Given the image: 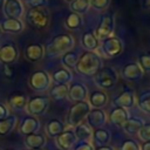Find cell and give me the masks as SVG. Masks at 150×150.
Here are the masks:
<instances>
[{"mask_svg": "<svg viewBox=\"0 0 150 150\" xmlns=\"http://www.w3.org/2000/svg\"><path fill=\"white\" fill-rule=\"evenodd\" d=\"M95 150H115V148L114 146H111V145H102V146H97Z\"/></svg>", "mask_w": 150, "mask_h": 150, "instance_id": "cell-44", "label": "cell"}, {"mask_svg": "<svg viewBox=\"0 0 150 150\" xmlns=\"http://www.w3.org/2000/svg\"><path fill=\"white\" fill-rule=\"evenodd\" d=\"M27 101H28V97L23 93H19V91L12 93L7 98L8 104L12 107V109H14L16 111L25 110L26 105H27Z\"/></svg>", "mask_w": 150, "mask_h": 150, "instance_id": "cell-22", "label": "cell"}, {"mask_svg": "<svg viewBox=\"0 0 150 150\" xmlns=\"http://www.w3.org/2000/svg\"><path fill=\"white\" fill-rule=\"evenodd\" d=\"M74 134L77 141L90 142L93 136V128H90V125L87 122H81L80 124L74 127Z\"/></svg>", "mask_w": 150, "mask_h": 150, "instance_id": "cell-26", "label": "cell"}, {"mask_svg": "<svg viewBox=\"0 0 150 150\" xmlns=\"http://www.w3.org/2000/svg\"><path fill=\"white\" fill-rule=\"evenodd\" d=\"M40 127H41V123H40L39 118L29 115V116H26L21 120L20 125H19V131L21 135L27 136V135L38 132L40 130Z\"/></svg>", "mask_w": 150, "mask_h": 150, "instance_id": "cell-14", "label": "cell"}, {"mask_svg": "<svg viewBox=\"0 0 150 150\" xmlns=\"http://www.w3.org/2000/svg\"><path fill=\"white\" fill-rule=\"evenodd\" d=\"M90 109H91V107L88 103V101L75 102L69 108V111H68V115H67V123L70 127H75V125L80 124L81 122H83L86 120Z\"/></svg>", "mask_w": 150, "mask_h": 150, "instance_id": "cell-6", "label": "cell"}, {"mask_svg": "<svg viewBox=\"0 0 150 150\" xmlns=\"http://www.w3.org/2000/svg\"><path fill=\"white\" fill-rule=\"evenodd\" d=\"M107 114L104 112V110L98 109V108H93L90 109V111L88 112L86 120L87 123L90 125V128L97 129V128H102L105 123H107Z\"/></svg>", "mask_w": 150, "mask_h": 150, "instance_id": "cell-16", "label": "cell"}, {"mask_svg": "<svg viewBox=\"0 0 150 150\" xmlns=\"http://www.w3.org/2000/svg\"><path fill=\"white\" fill-rule=\"evenodd\" d=\"M67 97L73 102L87 101L88 88L81 82H74L70 84V87H68V96Z\"/></svg>", "mask_w": 150, "mask_h": 150, "instance_id": "cell-15", "label": "cell"}, {"mask_svg": "<svg viewBox=\"0 0 150 150\" xmlns=\"http://www.w3.org/2000/svg\"><path fill=\"white\" fill-rule=\"evenodd\" d=\"M49 96L55 101L64 100L68 96V84H55L49 90Z\"/></svg>", "mask_w": 150, "mask_h": 150, "instance_id": "cell-33", "label": "cell"}, {"mask_svg": "<svg viewBox=\"0 0 150 150\" xmlns=\"http://www.w3.org/2000/svg\"><path fill=\"white\" fill-rule=\"evenodd\" d=\"M109 97L104 90H94L90 94H88V103L93 108L102 109L104 105H107Z\"/></svg>", "mask_w": 150, "mask_h": 150, "instance_id": "cell-20", "label": "cell"}, {"mask_svg": "<svg viewBox=\"0 0 150 150\" xmlns=\"http://www.w3.org/2000/svg\"><path fill=\"white\" fill-rule=\"evenodd\" d=\"M138 137L143 142H150V122L144 123L138 131Z\"/></svg>", "mask_w": 150, "mask_h": 150, "instance_id": "cell-37", "label": "cell"}, {"mask_svg": "<svg viewBox=\"0 0 150 150\" xmlns=\"http://www.w3.org/2000/svg\"><path fill=\"white\" fill-rule=\"evenodd\" d=\"M70 150H95L93 144L90 142H84V141H77Z\"/></svg>", "mask_w": 150, "mask_h": 150, "instance_id": "cell-40", "label": "cell"}, {"mask_svg": "<svg viewBox=\"0 0 150 150\" xmlns=\"http://www.w3.org/2000/svg\"><path fill=\"white\" fill-rule=\"evenodd\" d=\"M27 150H41V149H27Z\"/></svg>", "mask_w": 150, "mask_h": 150, "instance_id": "cell-49", "label": "cell"}, {"mask_svg": "<svg viewBox=\"0 0 150 150\" xmlns=\"http://www.w3.org/2000/svg\"><path fill=\"white\" fill-rule=\"evenodd\" d=\"M9 115L11 114H9L8 107L6 104H4V103H0V120H4V118H6Z\"/></svg>", "mask_w": 150, "mask_h": 150, "instance_id": "cell-43", "label": "cell"}, {"mask_svg": "<svg viewBox=\"0 0 150 150\" xmlns=\"http://www.w3.org/2000/svg\"><path fill=\"white\" fill-rule=\"evenodd\" d=\"M91 139L94 141V143L97 146H102V145H107L109 144L110 139H111V134L109 130L102 128H97L95 129V131H93V136Z\"/></svg>", "mask_w": 150, "mask_h": 150, "instance_id": "cell-28", "label": "cell"}, {"mask_svg": "<svg viewBox=\"0 0 150 150\" xmlns=\"http://www.w3.org/2000/svg\"><path fill=\"white\" fill-rule=\"evenodd\" d=\"M49 12L46 7H34L29 8L26 14V21L36 29H45L49 25Z\"/></svg>", "mask_w": 150, "mask_h": 150, "instance_id": "cell-5", "label": "cell"}, {"mask_svg": "<svg viewBox=\"0 0 150 150\" xmlns=\"http://www.w3.org/2000/svg\"><path fill=\"white\" fill-rule=\"evenodd\" d=\"M0 150H1V149H0Z\"/></svg>", "mask_w": 150, "mask_h": 150, "instance_id": "cell-53", "label": "cell"}, {"mask_svg": "<svg viewBox=\"0 0 150 150\" xmlns=\"http://www.w3.org/2000/svg\"><path fill=\"white\" fill-rule=\"evenodd\" d=\"M28 84L34 91H45L52 84L50 74H48L46 70H42V69L35 70L29 76Z\"/></svg>", "mask_w": 150, "mask_h": 150, "instance_id": "cell-9", "label": "cell"}, {"mask_svg": "<svg viewBox=\"0 0 150 150\" xmlns=\"http://www.w3.org/2000/svg\"><path fill=\"white\" fill-rule=\"evenodd\" d=\"M114 29H115V18L112 14L110 13H104L101 15L100 20H98V23L95 28V32L94 34L96 35V38L102 41L109 36L112 35L114 33Z\"/></svg>", "mask_w": 150, "mask_h": 150, "instance_id": "cell-7", "label": "cell"}, {"mask_svg": "<svg viewBox=\"0 0 150 150\" xmlns=\"http://www.w3.org/2000/svg\"><path fill=\"white\" fill-rule=\"evenodd\" d=\"M4 74L7 79L14 77V68L11 64H4Z\"/></svg>", "mask_w": 150, "mask_h": 150, "instance_id": "cell-42", "label": "cell"}, {"mask_svg": "<svg viewBox=\"0 0 150 150\" xmlns=\"http://www.w3.org/2000/svg\"><path fill=\"white\" fill-rule=\"evenodd\" d=\"M45 56V46L41 43H29L25 48V57L30 62L41 61Z\"/></svg>", "mask_w": 150, "mask_h": 150, "instance_id": "cell-17", "label": "cell"}, {"mask_svg": "<svg viewBox=\"0 0 150 150\" xmlns=\"http://www.w3.org/2000/svg\"><path fill=\"white\" fill-rule=\"evenodd\" d=\"M23 27H25V25L20 19L6 18L0 22V29H1V32H5V33L19 34L23 30Z\"/></svg>", "mask_w": 150, "mask_h": 150, "instance_id": "cell-18", "label": "cell"}, {"mask_svg": "<svg viewBox=\"0 0 150 150\" xmlns=\"http://www.w3.org/2000/svg\"><path fill=\"white\" fill-rule=\"evenodd\" d=\"M120 150H141V145L135 139H127L122 143Z\"/></svg>", "mask_w": 150, "mask_h": 150, "instance_id": "cell-39", "label": "cell"}, {"mask_svg": "<svg viewBox=\"0 0 150 150\" xmlns=\"http://www.w3.org/2000/svg\"><path fill=\"white\" fill-rule=\"evenodd\" d=\"M141 150H150V142H143Z\"/></svg>", "mask_w": 150, "mask_h": 150, "instance_id": "cell-45", "label": "cell"}, {"mask_svg": "<svg viewBox=\"0 0 150 150\" xmlns=\"http://www.w3.org/2000/svg\"><path fill=\"white\" fill-rule=\"evenodd\" d=\"M27 5L30 8L34 7H46L48 5V0H26Z\"/></svg>", "mask_w": 150, "mask_h": 150, "instance_id": "cell-41", "label": "cell"}, {"mask_svg": "<svg viewBox=\"0 0 150 150\" xmlns=\"http://www.w3.org/2000/svg\"><path fill=\"white\" fill-rule=\"evenodd\" d=\"M145 5H146V7L150 9V0H146V1H145Z\"/></svg>", "mask_w": 150, "mask_h": 150, "instance_id": "cell-46", "label": "cell"}, {"mask_svg": "<svg viewBox=\"0 0 150 150\" xmlns=\"http://www.w3.org/2000/svg\"><path fill=\"white\" fill-rule=\"evenodd\" d=\"M64 129H66V124L59 118H52L46 124V134L52 138L59 136Z\"/></svg>", "mask_w": 150, "mask_h": 150, "instance_id": "cell-27", "label": "cell"}, {"mask_svg": "<svg viewBox=\"0 0 150 150\" xmlns=\"http://www.w3.org/2000/svg\"><path fill=\"white\" fill-rule=\"evenodd\" d=\"M114 102L117 107H122L125 109L132 108L136 104V96H135L134 90H131V89L123 90L117 97H115Z\"/></svg>", "mask_w": 150, "mask_h": 150, "instance_id": "cell-19", "label": "cell"}, {"mask_svg": "<svg viewBox=\"0 0 150 150\" xmlns=\"http://www.w3.org/2000/svg\"><path fill=\"white\" fill-rule=\"evenodd\" d=\"M137 105L146 114H150V89L142 90L137 98Z\"/></svg>", "mask_w": 150, "mask_h": 150, "instance_id": "cell-34", "label": "cell"}, {"mask_svg": "<svg viewBox=\"0 0 150 150\" xmlns=\"http://www.w3.org/2000/svg\"><path fill=\"white\" fill-rule=\"evenodd\" d=\"M144 124V121L138 118V117H129L128 121L122 125L123 130L125 131V134L135 136L138 134L139 129L142 128V125Z\"/></svg>", "mask_w": 150, "mask_h": 150, "instance_id": "cell-29", "label": "cell"}, {"mask_svg": "<svg viewBox=\"0 0 150 150\" xmlns=\"http://www.w3.org/2000/svg\"><path fill=\"white\" fill-rule=\"evenodd\" d=\"M130 117L129 115V111L125 109V108H122V107H115L111 109L110 114H109V120L112 124L117 125V127H122L127 121L128 118Z\"/></svg>", "mask_w": 150, "mask_h": 150, "instance_id": "cell-21", "label": "cell"}, {"mask_svg": "<svg viewBox=\"0 0 150 150\" xmlns=\"http://www.w3.org/2000/svg\"><path fill=\"white\" fill-rule=\"evenodd\" d=\"M101 50V54L104 56V57H116L118 56L120 54L123 53L124 50V42L117 38V36H109L102 41H100V46L98 48Z\"/></svg>", "mask_w": 150, "mask_h": 150, "instance_id": "cell-4", "label": "cell"}, {"mask_svg": "<svg viewBox=\"0 0 150 150\" xmlns=\"http://www.w3.org/2000/svg\"><path fill=\"white\" fill-rule=\"evenodd\" d=\"M49 103H50V100H49L48 96L36 95V96H33V97L28 98L26 110L29 115L38 117V116L43 115L47 111V109L49 108Z\"/></svg>", "mask_w": 150, "mask_h": 150, "instance_id": "cell-8", "label": "cell"}, {"mask_svg": "<svg viewBox=\"0 0 150 150\" xmlns=\"http://www.w3.org/2000/svg\"><path fill=\"white\" fill-rule=\"evenodd\" d=\"M79 57L80 55L74 52V50H68L64 54L61 55V63L63 64L64 68H68V69H75V66L79 61Z\"/></svg>", "mask_w": 150, "mask_h": 150, "instance_id": "cell-32", "label": "cell"}, {"mask_svg": "<svg viewBox=\"0 0 150 150\" xmlns=\"http://www.w3.org/2000/svg\"><path fill=\"white\" fill-rule=\"evenodd\" d=\"M18 124V117L15 115H9L4 120H0V136L9 135Z\"/></svg>", "mask_w": 150, "mask_h": 150, "instance_id": "cell-30", "label": "cell"}, {"mask_svg": "<svg viewBox=\"0 0 150 150\" xmlns=\"http://www.w3.org/2000/svg\"><path fill=\"white\" fill-rule=\"evenodd\" d=\"M7 150H16V149H7Z\"/></svg>", "mask_w": 150, "mask_h": 150, "instance_id": "cell-50", "label": "cell"}, {"mask_svg": "<svg viewBox=\"0 0 150 150\" xmlns=\"http://www.w3.org/2000/svg\"><path fill=\"white\" fill-rule=\"evenodd\" d=\"M0 36H1V29H0Z\"/></svg>", "mask_w": 150, "mask_h": 150, "instance_id": "cell-51", "label": "cell"}, {"mask_svg": "<svg viewBox=\"0 0 150 150\" xmlns=\"http://www.w3.org/2000/svg\"><path fill=\"white\" fill-rule=\"evenodd\" d=\"M118 81L117 71L111 67H102L95 75L94 82L101 89H111L116 86Z\"/></svg>", "mask_w": 150, "mask_h": 150, "instance_id": "cell-3", "label": "cell"}, {"mask_svg": "<svg viewBox=\"0 0 150 150\" xmlns=\"http://www.w3.org/2000/svg\"><path fill=\"white\" fill-rule=\"evenodd\" d=\"M90 7H93L96 11H104L109 7L111 0H89Z\"/></svg>", "mask_w": 150, "mask_h": 150, "instance_id": "cell-38", "label": "cell"}, {"mask_svg": "<svg viewBox=\"0 0 150 150\" xmlns=\"http://www.w3.org/2000/svg\"><path fill=\"white\" fill-rule=\"evenodd\" d=\"M5 0H0V8H2V5H4Z\"/></svg>", "mask_w": 150, "mask_h": 150, "instance_id": "cell-47", "label": "cell"}, {"mask_svg": "<svg viewBox=\"0 0 150 150\" xmlns=\"http://www.w3.org/2000/svg\"><path fill=\"white\" fill-rule=\"evenodd\" d=\"M2 12L6 18L20 19L23 15V5L20 0H5Z\"/></svg>", "mask_w": 150, "mask_h": 150, "instance_id": "cell-11", "label": "cell"}, {"mask_svg": "<svg viewBox=\"0 0 150 150\" xmlns=\"http://www.w3.org/2000/svg\"><path fill=\"white\" fill-rule=\"evenodd\" d=\"M137 63L141 66V68L143 69V71L150 73V52L141 54L138 56V62Z\"/></svg>", "mask_w": 150, "mask_h": 150, "instance_id": "cell-36", "label": "cell"}, {"mask_svg": "<svg viewBox=\"0 0 150 150\" xmlns=\"http://www.w3.org/2000/svg\"><path fill=\"white\" fill-rule=\"evenodd\" d=\"M56 150H61V149H59V148H57V149H56Z\"/></svg>", "mask_w": 150, "mask_h": 150, "instance_id": "cell-52", "label": "cell"}, {"mask_svg": "<svg viewBox=\"0 0 150 150\" xmlns=\"http://www.w3.org/2000/svg\"><path fill=\"white\" fill-rule=\"evenodd\" d=\"M75 45L74 36L69 33H61L55 35L48 45L45 47V54H47L50 57L61 56L68 50H71Z\"/></svg>", "mask_w": 150, "mask_h": 150, "instance_id": "cell-2", "label": "cell"}, {"mask_svg": "<svg viewBox=\"0 0 150 150\" xmlns=\"http://www.w3.org/2000/svg\"><path fill=\"white\" fill-rule=\"evenodd\" d=\"M64 1H66V2H68V4H70V2H73L74 0H64Z\"/></svg>", "mask_w": 150, "mask_h": 150, "instance_id": "cell-48", "label": "cell"}, {"mask_svg": "<svg viewBox=\"0 0 150 150\" xmlns=\"http://www.w3.org/2000/svg\"><path fill=\"white\" fill-rule=\"evenodd\" d=\"M83 25V19L82 15L76 14L74 12H71L70 14H68L64 19V26L69 29V30H76L79 28H81Z\"/></svg>", "mask_w": 150, "mask_h": 150, "instance_id": "cell-31", "label": "cell"}, {"mask_svg": "<svg viewBox=\"0 0 150 150\" xmlns=\"http://www.w3.org/2000/svg\"><path fill=\"white\" fill-rule=\"evenodd\" d=\"M81 45H82V47L86 50L95 52V50H97V48L100 46V40L96 38L94 32L88 30V32L82 34V36H81Z\"/></svg>", "mask_w": 150, "mask_h": 150, "instance_id": "cell-24", "label": "cell"}, {"mask_svg": "<svg viewBox=\"0 0 150 150\" xmlns=\"http://www.w3.org/2000/svg\"><path fill=\"white\" fill-rule=\"evenodd\" d=\"M69 8L71 12L76 14H86L88 9L90 8V1L89 0H74L73 2L69 4Z\"/></svg>", "mask_w": 150, "mask_h": 150, "instance_id": "cell-35", "label": "cell"}, {"mask_svg": "<svg viewBox=\"0 0 150 150\" xmlns=\"http://www.w3.org/2000/svg\"><path fill=\"white\" fill-rule=\"evenodd\" d=\"M19 56L18 47L13 42H7L0 46V62L4 64H13Z\"/></svg>", "mask_w": 150, "mask_h": 150, "instance_id": "cell-10", "label": "cell"}, {"mask_svg": "<svg viewBox=\"0 0 150 150\" xmlns=\"http://www.w3.org/2000/svg\"><path fill=\"white\" fill-rule=\"evenodd\" d=\"M76 142L77 138L73 129H64L59 136L55 137V143L61 150H70Z\"/></svg>", "mask_w": 150, "mask_h": 150, "instance_id": "cell-12", "label": "cell"}, {"mask_svg": "<svg viewBox=\"0 0 150 150\" xmlns=\"http://www.w3.org/2000/svg\"><path fill=\"white\" fill-rule=\"evenodd\" d=\"M50 79L56 84H68L73 80V73L70 71V69L61 67L53 71V74L50 75Z\"/></svg>", "mask_w": 150, "mask_h": 150, "instance_id": "cell-25", "label": "cell"}, {"mask_svg": "<svg viewBox=\"0 0 150 150\" xmlns=\"http://www.w3.org/2000/svg\"><path fill=\"white\" fill-rule=\"evenodd\" d=\"M121 75L124 80L134 82V81L141 80L144 75V71L137 62H129L123 67V69L121 71Z\"/></svg>", "mask_w": 150, "mask_h": 150, "instance_id": "cell-13", "label": "cell"}, {"mask_svg": "<svg viewBox=\"0 0 150 150\" xmlns=\"http://www.w3.org/2000/svg\"><path fill=\"white\" fill-rule=\"evenodd\" d=\"M102 67V57L95 52L86 50L83 54L80 55L75 69L81 75L94 76Z\"/></svg>", "mask_w": 150, "mask_h": 150, "instance_id": "cell-1", "label": "cell"}, {"mask_svg": "<svg viewBox=\"0 0 150 150\" xmlns=\"http://www.w3.org/2000/svg\"><path fill=\"white\" fill-rule=\"evenodd\" d=\"M47 143V138L43 134L34 132L25 137V144L28 149H42Z\"/></svg>", "mask_w": 150, "mask_h": 150, "instance_id": "cell-23", "label": "cell"}]
</instances>
